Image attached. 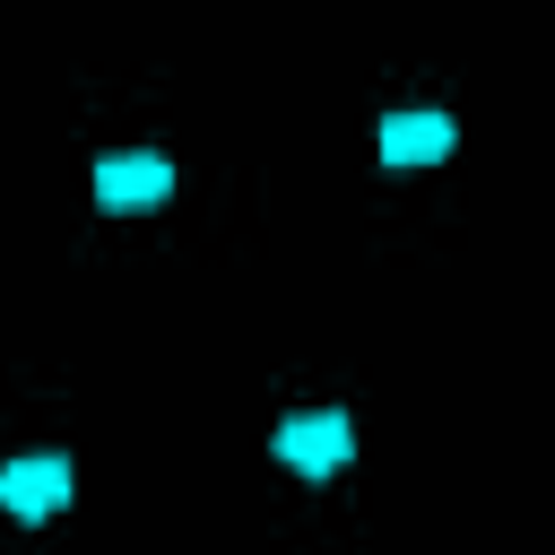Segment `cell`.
Returning <instances> with one entry per match:
<instances>
[{
  "mask_svg": "<svg viewBox=\"0 0 555 555\" xmlns=\"http://www.w3.org/2000/svg\"><path fill=\"white\" fill-rule=\"evenodd\" d=\"M347 451H356V425H347V416H330V408H321V416H295V425H278V460H286V468H304V477L338 468Z\"/></svg>",
  "mask_w": 555,
  "mask_h": 555,
  "instance_id": "1",
  "label": "cell"
},
{
  "mask_svg": "<svg viewBox=\"0 0 555 555\" xmlns=\"http://www.w3.org/2000/svg\"><path fill=\"white\" fill-rule=\"evenodd\" d=\"M173 191V165L165 156H104L95 165V199L104 208H156Z\"/></svg>",
  "mask_w": 555,
  "mask_h": 555,
  "instance_id": "2",
  "label": "cell"
},
{
  "mask_svg": "<svg viewBox=\"0 0 555 555\" xmlns=\"http://www.w3.org/2000/svg\"><path fill=\"white\" fill-rule=\"evenodd\" d=\"M0 503H9L17 520L69 503V460H9V468H0Z\"/></svg>",
  "mask_w": 555,
  "mask_h": 555,
  "instance_id": "3",
  "label": "cell"
},
{
  "mask_svg": "<svg viewBox=\"0 0 555 555\" xmlns=\"http://www.w3.org/2000/svg\"><path fill=\"white\" fill-rule=\"evenodd\" d=\"M451 147V121L442 113H390L382 121V156L390 165H416V156H442Z\"/></svg>",
  "mask_w": 555,
  "mask_h": 555,
  "instance_id": "4",
  "label": "cell"
}]
</instances>
